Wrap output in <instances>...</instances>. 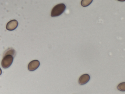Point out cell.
<instances>
[{"mask_svg":"<svg viewBox=\"0 0 125 94\" xmlns=\"http://www.w3.org/2000/svg\"><path fill=\"white\" fill-rule=\"evenodd\" d=\"M66 8L65 5L63 3H60L56 5L52 10L51 16L54 17L60 15L64 12Z\"/></svg>","mask_w":125,"mask_h":94,"instance_id":"6da1fadb","label":"cell"},{"mask_svg":"<svg viewBox=\"0 0 125 94\" xmlns=\"http://www.w3.org/2000/svg\"><path fill=\"white\" fill-rule=\"evenodd\" d=\"M13 58L12 56L10 55H7L3 56V58L1 62L2 67L4 68L9 67L13 62Z\"/></svg>","mask_w":125,"mask_h":94,"instance_id":"7a4b0ae2","label":"cell"},{"mask_svg":"<svg viewBox=\"0 0 125 94\" xmlns=\"http://www.w3.org/2000/svg\"><path fill=\"white\" fill-rule=\"evenodd\" d=\"M40 65V62L38 60H33L29 64L28 66V69L30 71H34L39 67Z\"/></svg>","mask_w":125,"mask_h":94,"instance_id":"3957f363","label":"cell"},{"mask_svg":"<svg viewBox=\"0 0 125 94\" xmlns=\"http://www.w3.org/2000/svg\"><path fill=\"white\" fill-rule=\"evenodd\" d=\"M18 24V22L17 20L15 19L11 20L7 24L6 29L9 30H13L16 28Z\"/></svg>","mask_w":125,"mask_h":94,"instance_id":"277c9868","label":"cell"},{"mask_svg":"<svg viewBox=\"0 0 125 94\" xmlns=\"http://www.w3.org/2000/svg\"><path fill=\"white\" fill-rule=\"evenodd\" d=\"M90 76L88 74H85L81 76L79 78L78 82L81 85L85 84L87 83L90 79Z\"/></svg>","mask_w":125,"mask_h":94,"instance_id":"5b68a950","label":"cell"},{"mask_svg":"<svg viewBox=\"0 0 125 94\" xmlns=\"http://www.w3.org/2000/svg\"><path fill=\"white\" fill-rule=\"evenodd\" d=\"M16 53V51L14 48H8L4 52L3 56L7 55H10L14 57L15 56Z\"/></svg>","mask_w":125,"mask_h":94,"instance_id":"8992f818","label":"cell"},{"mask_svg":"<svg viewBox=\"0 0 125 94\" xmlns=\"http://www.w3.org/2000/svg\"><path fill=\"white\" fill-rule=\"evenodd\" d=\"M93 0H82L81 2L82 6L84 7L90 5L92 2Z\"/></svg>","mask_w":125,"mask_h":94,"instance_id":"52a82bcc","label":"cell"},{"mask_svg":"<svg viewBox=\"0 0 125 94\" xmlns=\"http://www.w3.org/2000/svg\"><path fill=\"white\" fill-rule=\"evenodd\" d=\"M117 89L121 91H125V82H122L119 84L117 87Z\"/></svg>","mask_w":125,"mask_h":94,"instance_id":"ba28073f","label":"cell"}]
</instances>
